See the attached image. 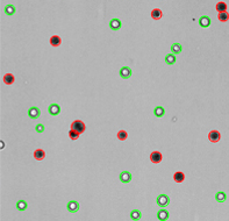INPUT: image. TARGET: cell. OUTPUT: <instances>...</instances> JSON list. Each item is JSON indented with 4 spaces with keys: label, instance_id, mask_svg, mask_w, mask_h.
<instances>
[{
    "label": "cell",
    "instance_id": "ba28073f",
    "mask_svg": "<svg viewBox=\"0 0 229 221\" xmlns=\"http://www.w3.org/2000/svg\"><path fill=\"white\" fill-rule=\"evenodd\" d=\"M48 112L52 116H56V115H58L61 113V106L58 104H50L49 107H48Z\"/></svg>",
    "mask_w": 229,
    "mask_h": 221
},
{
    "label": "cell",
    "instance_id": "4fadbf2b",
    "mask_svg": "<svg viewBox=\"0 0 229 221\" xmlns=\"http://www.w3.org/2000/svg\"><path fill=\"white\" fill-rule=\"evenodd\" d=\"M2 82H4L6 85L14 84V82H15L14 75H12V73H6V75L4 76V78H2Z\"/></svg>",
    "mask_w": 229,
    "mask_h": 221
},
{
    "label": "cell",
    "instance_id": "5bb4252c",
    "mask_svg": "<svg viewBox=\"0 0 229 221\" xmlns=\"http://www.w3.org/2000/svg\"><path fill=\"white\" fill-rule=\"evenodd\" d=\"M34 158L36 161H42L45 158V151L43 149H36L34 151Z\"/></svg>",
    "mask_w": 229,
    "mask_h": 221
},
{
    "label": "cell",
    "instance_id": "484cf974",
    "mask_svg": "<svg viewBox=\"0 0 229 221\" xmlns=\"http://www.w3.org/2000/svg\"><path fill=\"white\" fill-rule=\"evenodd\" d=\"M218 19H219L221 22H226V21L229 20V13L228 12H221V13H219Z\"/></svg>",
    "mask_w": 229,
    "mask_h": 221
},
{
    "label": "cell",
    "instance_id": "5b68a950",
    "mask_svg": "<svg viewBox=\"0 0 229 221\" xmlns=\"http://www.w3.org/2000/svg\"><path fill=\"white\" fill-rule=\"evenodd\" d=\"M132 75H133V72H132V69L129 67H122L120 69V77L122 79H129Z\"/></svg>",
    "mask_w": 229,
    "mask_h": 221
},
{
    "label": "cell",
    "instance_id": "9a60e30c",
    "mask_svg": "<svg viewBox=\"0 0 229 221\" xmlns=\"http://www.w3.org/2000/svg\"><path fill=\"white\" fill-rule=\"evenodd\" d=\"M173 180H175L176 183H183L185 180V174L182 172V171L175 172V175H173Z\"/></svg>",
    "mask_w": 229,
    "mask_h": 221
},
{
    "label": "cell",
    "instance_id": "d4e9b609",
    "mask_svg": "<svg viewBox=\"0 0 229 221\" xmlns=\"http://www.w3.org/2000/svg\"><path fill=\"white\" fill-rule=\"evenodd\" d=\"M15 12H16V7H15L14 5H7L5 7V13L7 15H14Z\"/></svg>",
    "mask_w": 229,
    "mask_h": 221
},
{
    "label": "cell",
    "instance_id": "7c38bea8",
    "mask_svg": "<svg viewBox=\"0 0 229 221\" xmlns=\"http://www.w3.org/2000/svg\"><path fill=\"white\" fill-rule=\"evenodd\" d=\"M157 218H158V220H161V221H166L168 219H169V212H168L166 210L162 208V210L158 211Z\"/></svg>",
    "mask_w": 229,
    "mask_h": 221
},
{
    "label": "cell",
    "instance_id": "8992f818",
    "mask_svg": "<svg viewBox=\"0 0 229 221\" xmlns=\"http://www.w3.org/2000/svg\"><path fill=\"white\" fill-rule=\"evenodd\" d=\"M132 179H133V176H132V174H130L129 171H122V172L120 174V180H121V183L128 184L132 182Z\"/></svg>",
    "mask_w": 229,
    "mask_h": 221
},
{
    "label": "cell",
    "instance_id": "8fae6325",
    "mask_svg": "<svg viewBox=\"0 0 229 221\" xmlns=\"http://www.w3.org/2000/svg\"><path fill=\"white\" fill-rule=\"evenodd\" d=\"M122 27V23H121V21L119 20V19H112L111 21H110V28H111L112 31H119L120 28Z\"/></svg>",
    "mask_w": 229,
    "mask_h": 221
},
{
    "label": "cell",
    "instance_id": "ac0fdd59",
    "mask_svg": "<svg viewBox=\"0 0 229 221\" xmlns=\"http://www.w3.org/2000/svg\"><path fill=\"white\" fill-rule=\"evenodd\" d=\"M226 199H227V194H226L224 192L220 191V192H216V193H215V200H216L218 203H224Z\"/></svg>",
    "mask_w": 229,
    "mask_h": 221
},
{
    "label": "cell",
    "instance_id": "cb8c5ba5",
    "mask_svg": "<svg viewBox=\"0 0 229 221\" xmlns=\"http://www.w3.org/2000/svg\"><path fill=\"white\" fill-rule=\"evenodd\" d=\"M141 216H142V213H141V211H139V210H133L132 212H130V219L134 221H137L141 219Z\"/></svg>",
    "mask_w": 229,
    "mask_h": 221
},
{
    "label": "cell",
    "instance_id": "6da1fadb",
    "mask_svg": "<svg viewBox=\"0 0 229 221\" xmlns=\"http://www.w3.org/2000/svg\"><path fill=\"white\" fill-rule=\"evenodd\" d=\"M70 127H71V129L76 130V132L79 133V134H83V133L85 132V129H86L85 123L81 121V120H74V121H72Z\"/></svg>",
    "mask_w": 229,
    "mask_h": 221
},
{
    "label": "cell",
    "instance_id": "277c9868",
    "mask_svg": "<svg viewBox=\"0 0 229 221\" xmlns=\"http://www.w3.org/2000/svg\"><path fill=\"white\" fill-rule=\"evenodd\" d=\"M28 116H29L30 119H33V120H35V119H38L40 118V115H41V111H40V108L36 106H33L30 107L29 109H28Z\"/></svg>",
    "mask_w": 229,
    "mask_h": 221
},
{
    "label": "cell",
    "instance_id": "52a82bcc",
    "mask_svg": "<svg viewBox=\"0 0 229 221\" xmlns=\"http://www.w3.org/2000/svg\"><path fill=\"white\" fill-rule=\"evenodd\" d=\"M67 208L70 213H76V212L79 211V203L76 201V200H71V201L67 203Z\"/></svg>",
    "mask_w": 229,
    "mask_h": 221
},
{
    "label": "cell",
    "instance_id": "7a4b0ae2",
    "mask_svg": "<svg viewBox=\"0 0 229 221\" xmlns=\"http://www.w3.org/2000/svg\"><path fill=\"white\" fill-rule=\"evenodd\" d=\"M157 205L159 206V207H162V208H164V207H166V206L170 204V198H169V196H166V194H159L158 197H157Z\"/></svg>",
    "mask_w": 229,
    "mask_h": 221
},
{
    "label": "cell",
    "instance_id": "603a6c76",
    "mask_svg": "<svg viewBox=\"0 0 229 221\" xmlns=\"http://www.w3.org/2000/svg\"><path fill=\"white\" fill-rule=\"evenodd\" d=\"M154 114H155V116H157V118H162V116H164V115H165V109H164V107H162V106L155 107V109H154Z\"/></svg>",
    "mask_w": 229,
    "mask_h": 221
},
{
    "label": "cell",
    "instance_id": "e0dca14e",
    "mask_svg": "<svg viewBox=\"0 0 229 221\" xmlns=\"http://www.w3.org/2000/svg\"><path fill=\"white\" fill-rule=\"evenodd\" d=\"M50 44H51L52 47H59L61 44H62V38L59 37L58 35H54V36H51L50 37Z\"/></svg>",
    "mask_w": 229,
    "mask_h": 221
},
{
    "label": "cell",
    "instance_id": "7402d4cb",
    "mask_svg": "<svg viewBox=\"0 0 229 221\" xmlns=\"http://www.w3.org/2000/svg\"><path fill=\"white\" fill-rule=\"evenodd\" d=\"M27 207H28L27 201H25V200H18V203H16V208H18V211L23 212V211L27 210Z\"/></svg>",
    "mask_w": 229,
    "mask_h": 221
},
{
    "label": "cell",
    "instance_id": "2e32d148",
    "mask_svg": "<svg viewBox=\"0 0 229 221\" xmlns=\"http://www.w3.org/2000/svg\"><path fill=\"white\" fill-rule=\"evenodd\" d=\"M150 15H151V18H152L154 20H159V19H162L163 12L159 9V8H155V9H152V11H151Z\"/></svg>",
    "mask_w": 229,
    "mask_h": 221
},
{
    "label": "cell",
    "instance_id": "30bf717a",
    "mask_svg": "<svg viewBox=\"0 0 229 221\" xmlns=\"http://www.w3.org/2000/svg\"><path fill=\"white\" fill-rule=\"evenodd\" d=\"M211 23H212V20H211V18L207 15H202L200 16L199 19V26L200 27H202V28H207V27H209L211 26Z\"/></svg>",
    "mask_w": 229,
    "mask_h": 221
},
{
    "label": "cell",
    "instance_id": "83f0119b",
    "mask_svg": "<svg viewBox=\"0 0 229 221\" xmlns=\"http://www.w3.org/2000/svg\"><path fill=\"white\" fill-rule=\"evenodd\" d=\"M79 133H77L76 130L74 129H71V130H69V137L72 140V141H76V140H78V137H79Z\"/></svg>",
    "mask_w": 229,
    "mask_h": 221
},
{
    "label": "cell",
    "instance_id": "f1b7e54d",
    "mask_svg": "<svg viewBox=\"0 0 229 221\" xmlns=\"http://www.w3.org/2000/svg\"><path fill=\"white\" fill-rule=\"evenodd\" d=\"M35 130H36L37 133H40V134L43 133V132L45 130L44 125H43V123H37L36 126H35Z\"/></svg>",
    "mask_w": 229,
    "mask_h": 221
},
{
    "label": "cell",
    "instance_id": "d6986e66",
    "mask_svg": "<svg viewBox=\"0 0 229 221\" xmlns=\"http://www.w3.org/2000/svg\"><path fill=\"white\" fill-rule=\"evenodd\" d=\"M176 55L175 54H169V55H166L165 56V63L168 64V65H173L175 63H176Z\"/></svg>",
    "mask_w": 229,
    "mask_h": 221
},
{
    "label": "cell",
    "instance_id": "9c48e42d",
    "mask_svg": "<svg viewBox=\"0 0 229 221\" xmlns=\"http://www.w3.org/2000/svg\"><path fill=\"white\" fill-rule=\"evenodd\" d=\"M163 160V155L159 151H152L150 154V161L154 163V164H158L161 163Z\"/></svg>",
    "mask_w": 229,
    "mask_h": 221
},
{
    "label": "cell",
    "instance_id": "ffe728a7",
    "mask_svg": "<svg viewBox=\"0 0 229 221\" xmlns=\"http://www.w3.org/2000/svg\"><path fill=\"white\" fill-rule=\"evenodd\" d=\"M171 51H172V54H175V55H178V54H180L183 51V47H182L180 43H173V44L171 46Z\"/></svg>",
    "mask_w": 229,
    "mask_h": 221
},
{
    "label": "cell",
    "instance_id": "44dd1931",
    "mask_svg": "<svg viewBox=\"0 0 229 221\" xmlns=\"http://www.w3.org/2000/svg\"><path fill=\"white\" fill-rule=\"evenodd\" d=\"M215 9L221 13V12H227V4L223 2V1H219L216 5H215Z\"/></svg>",
    "mask_w": 229,
    "mask_h": 221
},
{
    "label": "cell",
    "instance_id": "3957f363",
    "mask_svg": "<svg viewBox=\"0 0 229 221\" xmlns=\"http://www.w3.org/2000/svg\"><path fill=\"white\" fill-rule=\"evenodd\" d=\"M208 140L212 143H218L221 140V133L219 130H211L208 133Z\"/></svg>",
    "mask_w": 229,
    "mask_h": 221
},
{
    "label": "cell",
    "instance_id": "4316f807",
    "mask_svg": "<svg viewBox=\"0 0 229 221\" xmlns=\"http://www.w3.org/2000/svg\"><path fill=\"white\" fill-rule=\"evenodd\" d=\"M116 136H118V138L120 141H126L127 138H128V133H127L126 130H119Z\"/></svg>",
    "mask_w": 229,
    "mask_h": 221
}]
</instances>
